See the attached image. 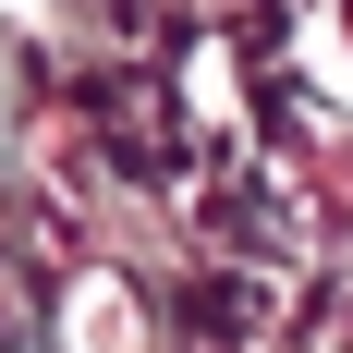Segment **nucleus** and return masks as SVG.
<instances>
[{"label":"nucleus","instance_id":"nucleus-1","mask_svg":"<svg viewBox=\"0 0 353 353\" xmlns=\"http://www.w3.org/2000/svg\"><path fill=\"white\" fill-rule=\"evenodd\" d=\"M134 341H146L134 305H122L110 281H85V305H73V353H134Z\"/></svg>","mask_w":353,"mask_h":353}]
</instances>
